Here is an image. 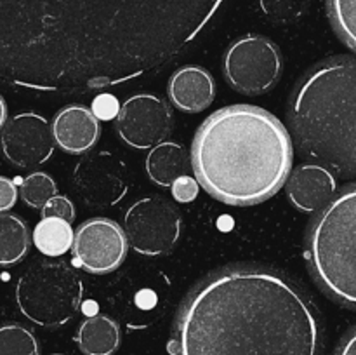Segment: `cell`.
I'll use <instances>...</instances> for the list:
<instances>
[{"label": "cell", "mask_w": 356, "mask_h": 355, "mask_svg": "<svg viewBox=\"0 0 356 355\" xmlns=\"http://www.w3.org/2000/svg\"><path fill=\"white\" fill-rule=\"evenodd\" d=\"M225 0H0V82L89 94L165 68Z\"/></svg>", "instance_id": "cell-1"}, {"label": "cell", "mask_w": 356, "mask_h": 355, "mask_svg": "<svg viewBox=\"0 0 356 355\" xmlns=\"http://www.w3.org/2000/svg\"><path fill=\"white\" fill-rule=\"evenodd\" d=\"M312 299L266 268L218 271L191 291L176 320L174 355H320Z\"/></svg>", "instance_id": "cell-2"}, {"label": "cell", "mask_w": 356, "mask_h": 355, "mask_svg": "<svg viewBox=\"0 0 356 355\" xmlns=\"http://www.w3.org/2000/svg\"><path fill=\"white\" fill-rule=\"evenodd\" d=\"M294 148L285 125L252 104H233L204 120L191 146L195 180L228 205L273 197L291 176Z\"/></svg>", "instance_id": "cell-3"}, {"label": "cell", "mask_w": 356, "mask_h": 355, "mask_svg": "<svg viewBox=\"0 0 356 355\" xmlns=\"http://www.w3.org/2000/svg\"><path fill=\"white\" fill-rule=\"evenodd\" d=\"M355 58L341 56L312 70L291 100V127L301 152L332 174H355Z\"/></svg>", "instance_id": "cell-4"}, {"label": "cell", "mask_w": 356, "mask_h": 355, "mask_svg": "<svg viewBox=\"0 0 356 355\" xmlns=\"http://www.w3.org/2000/svg\"><path fill=\"white\" fill-rule=\"evenodd\" d=\"M355 225L356 190L348 187L316 216L308 240L309 263L316 281L350 308L356 303Z\"/></svg>", "instance_id": "cell-5"}, {"label": "cell", "mask_w": 356, "mask_h": 355, "mask_svg": "<svg viewBox=\"0 0 356 355\" xmlns=\"http://www.w3.org/2000/svg\"><path fill=\"white\" fill-rule=\"evenodd\" d=\"M82 298V278L63 261H38L17 278V308L45 329L68 324L79 313Z\"/></svg>", "instance_id": "cell-6"}, {"label": "cell", "mask_w": 356, "mask_h": 355, "mask_svg": "<svg viewBox=\"0 0 356 355\" xmlns=\"http://www.w3.org/2000/svg\"><path fill=\"white\" fill-rule=\"evenodd\" d=\"M282 52L271 38L245 35L233 42L222 58V72L233 89L249 96H259L273 89L280 80Z\"/></svg>", "instance_id": "cell-7"}, {"label": "cell", "mask_w": 356, "mask_h": 355, "mask_svg": "<svg viewBox=\"0 0 356 355\" xmlns=\"http://www.w3.org/2000/svg\"><path fill=\"white\" fill-rule=\"evenodd\" d=\"M124 233L139 254L160 256L174 249L181 233V216L162 197H145L125 211Z\"/></svg>", "instance_id": "cell-8"}, {"label": "cell", "mask_w": 356, "mask_h": 355, "mask_svg": "<svg viewBox=\"0 0 356 355\" xmlns=\"http://www.w3.org/2000/svg\"><path fill=\"white\" fill-rule=\"evenodd\" d=\"M73 184L90 207H111L129 191V171L115 153L99 150L83 155L73 171Z\"/></svg>", "instance_id": "cell-9"}, {"label": "cell", "mask_w": 356, "mask_h": 355, "mask_svg": "<svg viewBox=\"0 0 356 355\" xmlns=\"http://www.w3.org/2000/svg\"><path fill=\"white\" fill-rule=\"evenodd\" d=\"M172 122V111L162 97L139 93L120 104L115 117V131L125 145L148 150L170 134Z\"/></svg>", "instance_id": "cell-10"}, {"label": "cell", "mask_w": 356, "mask_h": 355, "mask_svg": "<svg viewBox=\"0 0 356 355\" xmlns=\"http://www.w3.org/2000/svg\"><path fill=\"white\" fill-rule=\"evenodd\" d=\"M127 249L124 228L113 219H87L73 235V261L94 275L117 270L124 263Z\"/></svg>", "instance_id": "cell-11"}, {"label": "cell", "mask_w": 356, "mask_h": 355, "mask_svg": "<svg viewBox=\"0 0 356 355\" xmlns=\"http://www.w3.org/2000/svg\"><path fill=\"white\" fill-rule=\"evenodd\" d=\"M2 153L10 164L21 169H31L47 162L54 153L51 124L42 115L26 111L6 122L0 134Z\"/></svg>", "instance_id": "cell-12"}, {"label": "cell", "mask_w": 356, "mask_h": 355, "mask_svg": "<svg viewBox=\"0 0 356 355\" xmlns=\"http://www.w3.org/2000/svg\"><path fill=\"white\" fill-rule=\"evenodd\" d=\"M51 132L54 145L63 152L82 155L94 148L101 136V125L90 108L83 104H68L54 115Z\"/></svg>", "instance_id": "cell-13"}, {"label": "cell", "mask_w": 356, "mask_h": 355, "mask_svg": "<svg viewBox=\"0 0 356 355\" xmlns=\"http://www.w3.org/2000/svg\"><path fill=\"white\" fill-rule=\"evenodd\" d=\"M336 176L320 164H305L287 178V197L301 212L320 211L336 195Z\"/></svg>", "instance_id": "cell-14"}, {"label": "cell", "mask_w": 356, "mask_h": 355, "mask_svg": "<svg viewBox=\"0 0 356 355\" xmlns=\"http://www.w3.org/2000/svg\"><path fill=\"white\" fill-rule=\"evenodd\" d=\"M167 96L177 110L198 113L211 106L214 101L216 82L211 73L202 66H183L170 77Z\"/></svg>", "instance_id": "cell-15"}, {"label": "cell", "mask_w": 356, "mask_h": 355, "mask_svg": "<svg viewBox=\"0 0 356 355\" xmlns=\"http://www.w3.org/2000/svg\"><path fill=\"white\" fill-rule=\"evenodd\" d=\"M146 174L155 184L169 188L179 176L188 173V152L181 143L162 141L146 157Z\"/></svg>", "instance_id": "cell-16"}, {"label": "cell", "mask_w": 356, "mask_h": 355, "mask_svg": "<svg viewBox=\"0 0 356 355\" xmlns=\"http://www.w3.org/2000/svg\"><path fill=\"white\" fill-rule=\"evenodd\" d=\"M75 341L86 355H113L120 347V326L111 317L97 313L80 324Z\"/></svg>", "instance_id": "cell-17"}, {"label": "cell", "mask_w": 356, "mask_h": 355, "mask_svg": "<svg viewBox=\"0 0 356 355\" xmlns=\"http://www.w3.org/2000/svg\"><path fill=\"white\" fill-rule=\"evenodd\" d=\"M30 247V230L16 214L0 212V267L16 265Z\"/></svg>", "instance_id": "cell-18"}, {"label": "cell", "mask_w": 356, "mask_h": 355, "mask_svg": "<svg viewBox=\"0 0 356 355\" xmlns=\"http://www.w3.org/2000/svg\"><path fill=\"white\" fill-rule=\"evenodd\" d=\"M73 235L75 232L72 228V223L59 218H42L35 225L31 240L42 254L49 258H58L72 249Z\"/></svg>", "instance_id": "cell-19"}, {"label": "cell", "mask_w": 356, "mask_h": 355, "mask_svg": "<svg viewBox=\"0 0 356 355\" xmlns=\"http://www.w3.org/2000/svg\"><path fill=\"white\" fill-rule=\"evenodd\" d=\"M0 355H40L37 338L19 324L0 326Z\"/></svg>", "instance_id": "cell-20"}, {"label": "cell", "mask_w": 356, "mask_h": 355, "mask_svg": "<svg viewBox=\"0 0 356 355\" xmlns=\"http://www.w3.org/2000/svg\"><path fill=\"white\" fill-rule=\"evenodd\" d=\"M329 17L341 40L355 51L356 49V9L355 0H327Z\"/></svg>", "instance_id": "cell-21"}, {"label": "cell", "mask_w": 356, "mask_h": 355, "mask_svg": "<svg viewBox=\"0 0 356 355\" xmlns=\"http://www.w3.org/2000/svg\"><path fill=\"white\" fill-rule=\"evenodd\" d=\"M21 198L31 209H42L51 197L58 195L56 181L44 171H35L21 181Z\"/></svg>", "instance_id": "cell-22"}, {"label": "cell", "mask_w": 356, "mask_h": 355, "mask_svg": "<svg viewBox=\"0 0 356 355\" xmlns=\"http://www.w3.org/2000/svg\"><path fill=\"white\" fill-rule=\"evenodd\" d=\"M259 3L268 19L278 24H289L305 16L309 0H259Z\"/></svg>", "instance_id": "cell-23"}, {"label": "cell", "mask_w": 356, "mask_h": 355, "mask_svg": "<svg viewBox=\"0 0 356 355\" xmlns=\"http://www.w3.org/2000/svg\"><path fill=\"white\" fill-rule=\"evenodd\" d=\"M40 211L42 218H59L68 223H72L75 219V205L65 195H54V197H51L45 202Z\"/></svg>", "instance_id": "cell-24"}, {"label": "cell", "mask_w": 356, "mask_h": 355, "mask_svg": "<svg viewBox=\"0 0 356 355\" xmlns=\"http://www.w3.org/2000/svg\"><path fill=\"white\" fill-rule=\"evenodd\" d=\"M170 194H172L174 200L179 202V204H188V202H193L198 197V191H200V184L195 178L183 174L177 180H174V183L170 184Z\"/></svg>", "instance_id": "cell-25"}, {"label": "cell", "mask_w": 356, "mask_h": 355, "mask_svg": "<svg viewBox=\"0 0 356 355\" xmlns=\"http://www.w3.org/2000/svg\"><path fill=\"white\" fill-rule=\"evenodd\" d=\"M118 110H120V104H118V100L113 96V94H97L92 101V111L94 117L97 120H111V118L117 117Z\"/></svg>", "instance_id": "cell-26"}, {"label": "cell", "mask_w": 356, "mask_h": 355, "mask_svg": "<svg viewBox=\"0 0 356 355\" xmlns=\"http://www.w3.org/2000/svg\"><path fill=\"white\" fill-rule=\"evenodd\" d=\"M17 200V190L14 181L9 178L0 176V212H7L10 207H14Z\"/></svg>", "instance_id": "cell-27"}, {"label": "cell", "mask_w": 356, "mask_h": 355, "mask_svg": "<svg viewBox=\"0 0 356 355\" xmlns=\"http://www.w3.org/2000/svg\"><path fill=\"white\" fill-rule=\"evenodd\" d=\"M337 355H356V333L355 329H351L350 333L344 336L343 343H341Z\"/></svg>", "instance_id": "cell-28"}, {"label": "cell", "mask_w": 356, "mask_h": 355, "mask_svg": "<svg viewBox=\"0 0 356 355\" xmlns=\"http://www.w3.org/2000/svg\"><path fill=\"white\" fill-rule=\"evenodd\" d=\"M7 122V106H6V101L3 97L0 96V129L3 127V124Z\"/></svg>", "instance_id": "cell-29"}, {"label": "cell", "mask_w": 356, "mask_h": 355, "mask_svg": "<svg viewBox=\"0 0 356 355\" xmlns=\"http://www.w3.org/2000/svg\"><path fill=\"white\" fill-rule=\"evenodd\" d=\"M54 355H63V354H54Z\"/></svg>", "instance_id": "cell-30"}]
</instances>
